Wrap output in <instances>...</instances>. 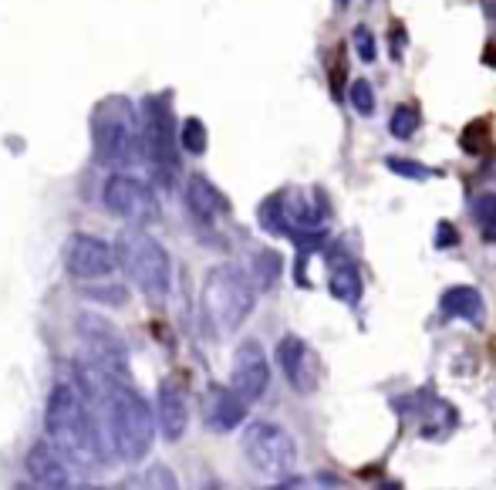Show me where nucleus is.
Masks as SVG:
<instances>
[{
	"label": "nucleus",
	"mask_w": 496,
	"mask_h": 490,
	"mask_svg": "<svg viewBox=\"0 0 496 490\" xmlns=\"http://www.w3.org/2000/svg\"><path fill=\"white\" fill-rule=\"evenodd\" d=\"M98 379H102V416H105V436H109L111 453L122 463L146 460L155 440V426H159L155 413L122 379L109 372H98Z\"/></svg>",
	"instance_id": "obj_1"
},
{
	"label": "nucleus",
	"mask_w": 496,
	"mask_h": 490,
	"mask_svg": "<svg viewBox=\"0 0 496 490\" xmlns=\"http://www.w3.org/2000/svg\"><path fill=\"white\" fill-rule=\"evenodd\" d=\"M44 433L48 440L68 453L78 467H92L102 457V436H98L95 416L88 409L84 392L75 382H58L48 392L44 406Z\"/></svg>",
	"instance_id": "obj_2"
},
{
	"label": "nucleus",
	"mask_w": 496,
	"mask_h": 490,
	"mask_svg": "<svg viewBox=\"0 0 496 490\" xmlns=\"http://www.w3.org/2000/svg\"><path fill=\"white\" fill-rule=\"evenodd\" d=\"M115 254H119V267L125 271V278L132 281L146 298L163 301L169 294V288H173V257L146 227H125L115 240Z\"/></svg>",
	"instance_id": "obj_3"
},
{
	"label": "nucleus",
	"mask_w": 496,
	"mask_h": 490,
	"mask_svg": "<svg viewBox=\"0 0 496 490\" xmlns=\"http://www.w3.org/2000/svg\"><path fill=\"white\" fill-rule=\"evenodd\" d=\"M257 281L236 264H220L207 274L203 284V315L217 335H234L257 305Z\"/></svg>",
	"instance_id": "obj_4"
},
{
	"label": "nucleus",
	"mask_w": 496,
	"mask_h": 490,
	"mask_svg": "<svg viewBox=\"0 0 496 490\" xmlns=\"http://www.w3.org/2000/svg\"><path fill=\"white\" fill-rule=\"evenodd\" d=\"M92 139H95V159L105 166H136L146 156L142 149V119L132 112L125 98H105L92 119Z\"/></svg>",
	"instance_id": "obj_5"
},
{
	"label": "nucleus",
	"mask_w": 496,
	"mask_h": 490,
	"mask_svg": "<svg viewBox=\"0 0 496 490\" xmlns=\"http://www.w3.org/2000/svg\"><path fill=\"white\" fill-rule=\"evenodd\" d=\"M142 149L152 176L159 183H173L180 169V129L165 95H149L142 105Z\"/></svg>",
	"instance_id": "obj_6"
},
{
	"label": "nucleus",
	"mask_w": 496,
	"mask_h": 490,
	"mask_svg": "<svg viewBox=\"0 0 496 490\" xmlns=\"http://www.w3.org/2000/svg\"><path fill=\"white\" fill-rule=\"evenodd\" d=\"M244 453L253 470H261L267 477L288 474L290 467L297 463V443L294 436L277 426V423H250L244 433Z\"/></svg>",
	"instance_id": "obj_7"
},
{
	"label": "nucleus",
	"mask_w": 496,
	"mask_h": 490,
	"mask_svg": "<svg viewBox=\"0 0 496 490\" xmlns=\"http://www.w3.org/2000/svg\"><path fill=\"white\" fill-rule=\"evenodd\" d=\"M102 203L111 217H119L125 224L146 227L152 217H159V200L152 193V186L132 173H111L102 190Z\"/></svg>",
	"instance_id": "obj_8"
},
{
	"label": "nucleus",
	"mask_w": 496,
	"mask_h": 490,
	"mask_svg": "<svg viewBox=\"0 0 496 490\" xmlns=\"http://www.w3.org/2000/svg\"><path fill=\"white\" fill-rule=\"evenodd\" d=\"M65 267H68L71 278L78 281L109 278L111 271L119 267V254H115L111 244H105L95 234H75L68 240V251H65Z\"/></svg>",
	"instance_id": "obj_9"
},
{
	"label": "nucleus",
	"mask_w": 496,
	"mask_h": 490,
	"mask_svg": "<svg viewBox=\"0 0 496 490\" xmlns=\"http://www.w3.org/2000/svg\"><path fill=\"white\" fill-rule=\"evenodd\" d=\"M28 477L38 484V487H51V490H68L75 487L78 480V463L71 460L68 453L61 447H55L51 440H41V443H34L28 453Z\"/></svg>",
	"instance_id": "obj_10"
},
{
	"label": "nucleus",
	"mask_w": 496,
	"mask_h": 490,
	"mask_svg": "<svg viewBox=\"0 0 496 490\" xmlns=\"http://www.w3.org/2000/svg\"><path fill=\"white\" fill-rule=\"evenodd\" d=\"M230 386H234L247 403H257L267 386H270V362L263 355L261 342H244L234 355V372H230Z\"/></svg>",
	"instance_id": "obj_11"
},
{
	"label": "nucleus",
	"mask_w": 496,
	"mask_h": 490,
	"mask_svg": "<svg viewBox=\"0 0 496 490\" xmlns=\"http://www.w3.org/2000/svg\"><path fill=\"white\" fill-rule=\"evenodd\" d=\"M155 420H159V433L176 443L186 436V426H190V406H186V392L176 382H163L159 392H155Z\"/></svg>",
	"instance_id": "obj_12"
},
{
	"label": "nucleus",
	"mask_w": 496,
	"mask_h": 490,
	"mask_svg": "<svg viewBox=\"0 0 496 490\" xmlns=\"http://www.w3.org/2000/svg\"><path fill=\"white\" fill-rule=\"evenodd\" d=\"M247 420V399L234 386H213L207 392V426L213 433H230Z\"/></svg>",
	"instance_id": "obj_13"
},
{
	"label": "nucleus",
	"mask_w": 496,
	"mask_h": 490,
	"mask_svg": "<svg viewBox=\"0 0 496 490\" xmlns=\"http://www.w3.org/2000/svg\"><path fill=\"white\" fill-rule=\"evenodd\" d=\"M186 207L193 213V220H199V224H207V227L223 220L226 210H230L226 196H223L207 176H193V180L186 183Z\"/></svg>",
	"instance_id": "obj_14"
},
{
	"label": "nucleus",
	"mask_w": 496,
	"mask_h": 490,
	"mask_svg": "<svg viewBox=\"0 0 496 490\" xmlns=\"http://www.w3.org/2000/svg\"><path fill=\"white\" fill-rule=\"evenodd\" d=\"M277 365L284 369L288 382L297 392L314 389V372H311V352H307V345H304L297 335L280 338V345H277Z\"/></svg>",
	"instance_id": "obj_15"
},
{
	"label": "nucleus",
	"mask_w": 496,
	"mask_h": 490,
	"mask_svg": "<svg viewBox=\"0 0 496 490\" xmlns=\"http://www.w3.org/2000/svg\"><path fill=\"white\" fill-rule=\"evenodd\" d=\"M328 284H331V294L345 305H355L361 298V278H359V267L351 257L345 254H334L328 261Z\"/></svg>",
	"instance_id": "obj_16"
},
{
	"label": "nucleus",
	"mask_w": 496,
	"mask_h": 490,
	"mask_svg": "<svg viewBox=\"0 0 496 490\" xmlns=\"http://www.w3.org/2000/svg\"><path fill=\"white\" fill-rule=\"evenodd\" d=\"M442 315H453V318H466V322L480 325L483 322V298L476 288H449L439 301Z\"/></svg>",
	"instance_id": "obj_17"
},
{
	"label": "nucleus",
	"mask_w": 496,
	"mask_h": 490,
	"mask_svg": "<svg viewBox=\"0 0 496 490\" xmlns=\"http://www.w3.org/2000/svg\"><path fill=\"white\" fill-rule=\"evenodd\" d=\"M253 281H257V288L261 291H270L277 284V278H280V257H277L274 251H261L253 254Z\"/></svg>",
	"instance_id": "obj_18"
},
{
	"label": "nucleus",
	"mask_w": 496,
	"mask_h": 490,
	"mask_svg": "<svg viewBox=\"0 0 496 490\" xmlns=\"http://www.w3.org/2000/svg\"><path fill=\"white\" fill-rule=\"evenodd\" d=\"M180 142H182V149L186 153H207V129H203V122L199 119H186L180 129Z\"/></svg>",
	"instance_id": "obj_19"
},
{
	"label": "nucleus",
	"mask_w": 496,
	"mask_h": 490,
	"mask_svg": "<svg viewBox=\"0 0 496 490\" xmlns=\"http://www.w3.org/2000/svg\"><path fill=\"white\" fill-rule=\"evenodd\" d=\"M348 102H351V109L359 115H372L375 112V92L372 85L365 82V78H355L351 88H348Z\"/></svg>",
	"instance_id": "obj_20"
},
{
	"label": "nucleus",
	"mask_w": 496,
	"mask_h": 490,
	"mask_svg": "<svg viewBox=\"0 0 496 490\" xmlns=\"http://www.w3.org/2000/svg\"><path fill=\"white\" fill-rule=\"evenodd\" d=\"M473 217H476V224L483 227V240H493V224H496V193H483L476 200V207H473Z\"/></svg>",
	"instance_id": "obj_21"
},
{
	"label": "nucleus",
	"mask_w": 496,
	"mask_h": 490,
	"mask_svg": "<svg viewBox=\"0 0 496 490\" xmlns=\"http://www.w3.org/2000/svg\"><path fill=\"white\" fill-rule=\"evenodd\" d=\"M415 129H419V115H415L409 105H402V109L392 112V136H395V139H412Z\"/></svg>",
	"instance_id": "obj_22"
},
{
	"label": "nucleus",
	"mask_w": 496,
	"mask_h": 490,
	"mask_svg": "<svg viewBox=\"0 0 496 490\" xmlns=\"http://www.w3.org/2000/svg\"><path fill=\"white\" fill-rule=\"evenodd\" d=\"M486 146H490V132H486V126L483 122H473V126L463 132V149L473 156L486 153Z\"/></svg>",
	"instance_id": "obj_23"
},
{
	"label": "nucleus",
	"mask_w": 496,
	"mask_h": 490,
	"mask_svg": "<svg viewBox=\"0 0 496 490\" xmlns=\"http://www.w3.org/2000/svg\"><path fill=\"white\" fill-rule=\"evenodd\" d=\"M388 169L399 176H409V180H426L429 176V169L422 163H409V159H388Z\"/></svg>",
	"instance_id": "obj_24"
},
{
	"label": "nucleus",
	"mask_w": 496,
	"mask_h": 490,
	"mask_svg": "<svg viewBox=\"0 0 496 490\" xmlns=\"http://www.w3.org/2000/svg\"><path fill=\"white\" fill-rule=\"evenodd\" d=\"M355 48L361 61H375V38L368 28H355Z\"/></svg>",
	"instance_id": "obj_25"
},
{
	"label": "nucleus",
	"mask_w": 496,
	"mask_h": 490,
	"mask_svg": "<svg viewBox=\"0 0 496 490\" xmlns=\"http://www.w3.org/2000/svg\"><path fill=\"white\" fill-rule=\"evenodd\" d=\"M142 487H176V477L169 474V470H163V467H155V470H149V474L142 477Z\"/></svg>",
	"instance_id": "obj_26"
},
{
	"label": "nucleus",
	"mask_w": 496,
	"mask_h": 490,
	"mask_svg": "<svg viewBox=\"0 0 496 490\" xmlns=\"http://www.w3.org/2000/svg\"><path fill=\"white\" fill-rule=\"evenodd\" d=\"M456 240H459L456 237V227L449 224V220H442V224L436 227V247H453Z\"/></svg>",
	"instance_id": "obj_27"
},
{
	"label": "nucleus",
	"mask_w": 496,
	"mask_h": 490,
	"mask_svg": "<svg viewBox=\"0 0 496 490\" xmlns=\"http://www.w3.org/2000/svg\"><path fill=\"white\" fill-rule=\"evenodd\" d=\"M341 71H345V65L338 61V65H334V75H331V82H334V95H341Z\"/></svg>",
	"instance_id": "obj_28"
},
{
	"label": "nucleus",
	"mask_w": 496,
	"mask_h": 490,
	"mask_svg": "<svg viewBox=\"0 0 496 490\" xmlns=\"http://www.w3.org/2000/svg\"><path fill=\"white\" fill-rule=\"evenodd\" d=\"M483 61H486V65H496V44H490V48H486V55H483Z\"/></svg>",
	"instance_id": "obj_29"
},
{
	"label": "nucleus",
	"mask_w": 496,
	"mask_h": 490,
	"mask_svg": "<svg viewBox=\"0 0 496 490\" xmlns=\"http://www.w3.org/2000/svg\"><path fill=\"white\" fill-rule=\"evenodd\" d=\"M338 7H348V0H338Z\"/></svg>",
	"instance_id": "obj_30"
}]
</instances>
